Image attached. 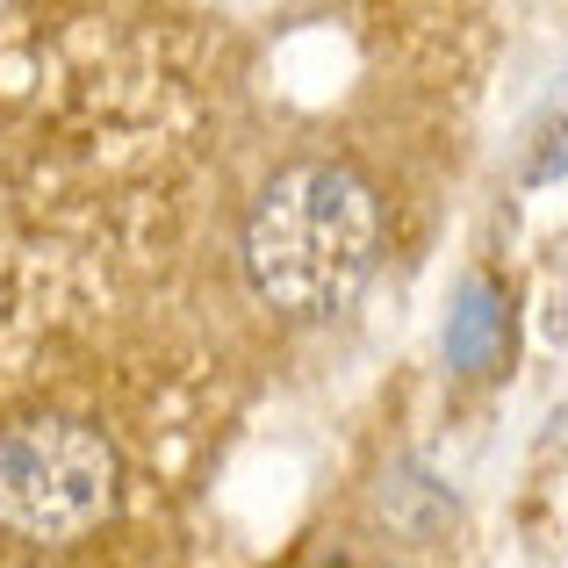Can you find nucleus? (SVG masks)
Returning a JSON list of instances; mask_svg holds the SVG:
<instances>
[{
    "label": "nucleus",
    "mask_w": 568,
    "mask_h": 568,
    "mask_svg": "<svg viewBox=\"0 0 568 568\" xmlns=\"http://www.w3.org/2000/svg\"><path fill=\"white\" fill-rule=\"evenodd\" d=\"M115 454L80 417H22L0 432V526L14 540L65 547L109 518Z\"/></svg>",
    "instance_id": "nucleus-2"
},
{
    "label": "nucleus",
    "mask_w": 568,
    "mask_h": 568,
    "mask_svg": "<svg viewBox=\"0 0 568 568\" xmlns=\"http://www.w3.org/2000/svg\"><path fill=\"white\" fill-rule=\"evenodd\" d=\"M382 209L375 187L346 166H288L252 202L245 274L288 317H332L375 266Z\"/></svg>",
    "instance_id": "nucleus-1"
}]
</instances>
